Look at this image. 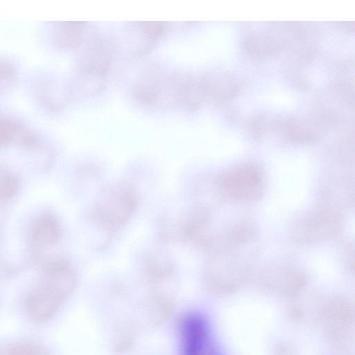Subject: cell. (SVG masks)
Returning a JSON list of instances; mask_svg holds the SVG:
<instances>
[{"label": "cell", "instance_id": "cell-1", "mask_svg": "<svg viewBox=\"0 0 355 355\" xmlns=\"http://www.w3.org/2000/svg\"><path fill=\"white\" fill-rule=\"evenodd\" d=\"M259 236L253 224L241 220L218 231L203 267L208 288L216 293L232 291L250 275L259 253Z\"/></svg>", "mask_w": 355, "mask_h": 355}, {"label": "cell", "instance_id": "cell-2", "mask_svg": "<svg viewBox=\"0 0 355 355\" xmlns=\"http://www.w3.org/2000/svg\"><path fill=\"white\" fill-rule=\"evenodd\" d=\"M139 204L135 187L117 182L103 187L89 210L92 221L102 231L113 235L133 216Z\"/></svg>", "mask_w": 355, "mask_h": 355}, {"label": "cell", "instance_id": "cell-3", "mask_svg": "<svg viewBox=\"0 0 355 355\" xmlns=\"http://www.w3.org/2000/svg\"><path fill=\"white\" fill-rule=\"evenodd\" d=\"M339 209L322 202L301 215L291 225L288 237L297 245H313L338 238L343 230Z\"/></svg>", "mask_w": 355, "mask_h": 355}, {"label": "cell", "instance_id": "cell-4", "mask_svg": "<svg viewBox=\"0 0 355 355\" xmlns=\"http://www.w3.org/2000/svg\"><path fill=\"white\" fill-rule=\"evenodd\" d=\"M218 196L234 203H250L260 200L265 191L262 169L256 164L245 163L221 172L212 180Z\"/></svg>", "mask_w": 355, "mask_h": 355}, {"label": "cell", "instance_id": "cell-5", "mask_svg": "<svg viewBox=\"0 0 355 355\" xmlns=\"http://www.w3.org/2000/svg\"><path fill=\"white\" fill-rule=\"evenodd\" d=\"M181 78L168 74L160 67H148L140 72L133 95L140 103L150 107L180 104Z\"/></svg>", "mask_w": 355, "mask_h": 355}, {"label": "cell", "instance_id": "cell-6", "mask_svg": "<svg viewBox=\"0 0 355 355\" xmlns=\"http://www.w3.org/2000/svg\"><path fill=\"white\" fill-rule=\"evenodd\" d=\"M73 283L65 276L51 273L47 284L31 295L26 302V311L33 322L51 319L73 291Z\"/></svg>", "mask_w": 355, "mask_h": 355}, {"label": "cell", "instance_id": "cell-7", "mask_svg": "<svg viewBox=\"0 0 355 355\" xmlns=\"http://www.w3.org/2000/svg\"><path fill=\"white\" fill-rule=\"evenodd\" d=\"M180 355H219L209 324L201 314L189 312L178 321Z\"/></svg>", "mask_w": 355, "mask_h": 355}, {"label": "cell", "instance_id": "cell-8", "mask_svg": "<svg viewBox=\"0 0 355 355\" xmlns=\"http://www.w3.org/2000/svg\"><path fill=\"white\" fill-rule=\"evenodd\" d=\"M258 282L266 287L282 292L300 290L306 282L305 275L298 268L286 263H266L257 271Z\"/></svg>", "mask_w": 355, "mask_h": 355}, {"label": "cell", "instance_id": "cell-9", "mask_svg": "<svg viewBox=\"0 0 355 355\" xmlns=\"http://www.w3.org/2000/svg\"><path fill=\"white\" fill-rule=\"evenodd\" d=\"M143 270L150 288H162V286L173 278L175 263L165 251L153 249L144 257Z\"/></svg>", "mask_w": 355, "mask_h": 355}, {"label": "cell", "instance_id": "cell-10", "mask_svg": "<svg viewBox=\"0 0 355 355\" xmlns=\"http://www.w3.org/2000/svg\"><path fill=\"white\" fill-rule=\"evenodd\" d=\"M113 54L111 42L106 39H93L87 45L81 59L83 73L98 78L109 71Z\"/></svg>", "mask_w": 355, "mask_h": 355}, {"label": "cell", "instance_id": "cell-11", "mask_svg": "<svg viewBox=\"0 0 355 355\" xmlns=\"http://www.w3.org/2000/svg\"><path fill=\"white\" fill-rule=\"evenodd\" d=\"M147 306L150 322L159 324L173 313L174 300L170 294L162 288H150Z\"/></svg>", "mask_w": 355, "mask_h": 355}, {"label": "cell", "instance_id": "cell-12", "mask_svg": "<svg viewBox=\"0 0 355 355\" xmlns=\"http://www.w3.org/2000/svg\"><path fill=\"white\" fill-rule=\"evenodd\" d=\"M137 327L134 322H125L116 330L112 342L114 353L123 354L132 349L136 341Z\"/></svg>", "mask_w": 355, "mask_h": 355}, {"label": "cell", "instance_id": "cell-13", "mask_svg": "<svg viewBox=\"0 0 355 355\" xmlns=\"http://www.w3.org/2000/svg\"><path fill=\"white\" fill-rule=\"evenodd\" d=\"M85 24L82 21H64L60 24L58 40L62 45L76 48L83 42L85 35Z\"/></svg>", "mask_w": 355, "mask_h": 355}, {"label": "cell", "instance_id": "cell-14", "mask_svg": "<svg viewBox=\"0 0 355 355\" xmlns=\"http://www.w3.org/2000/svg\"><path fill=\"white\" fill-rule=\"evenodd\" d=\"M147 40L150 46L166 31L167 24L163 21H137L133 24Z\"/></svg>", "mask_w": 355, "mask_h": 355}, {"label": "cell", "instance_id": "cell-15", "mask_svg": "<svg viewBox=\"0 0 355 355\" xmlns=\"http://www.w3.org/2000/svg\"><path fill=\"white\" fill-rule=\"evenodd\" d=\"M0 355H50L42 347L28 343L11 344L0 348Z\"/></svg>", "mask_w": 355, "mask_h": 355}, {"label": "cell", "instance_id": "cell-16", "mask_svg": "<svg viewBox=\"0 0 355 355\" xmlns=\"http://www.w3.org/2000/svg\"><path fill=\"white\" fill-rule=\"evenodd\" d=\"M19 130L16 124L0 118V139L6 140L12 137Z\"/></svg>", "mask_w": 355, "mask_h": 355}, {"label": "cell", "instance_id": "cell-17", "mask_svg": "<svg viewBox=\"0 0 355 355\" xmlns=\"http://www.w3.org/2000/svg\"><path fill=\"white\" fill-rule=\"evenodd\" d=\"M354 252L353 244H348L343 252L344 262L345 265L352 270H354Z\"/></svg>", "mask_w": 355, "mask_h": 355}]
</instances>
